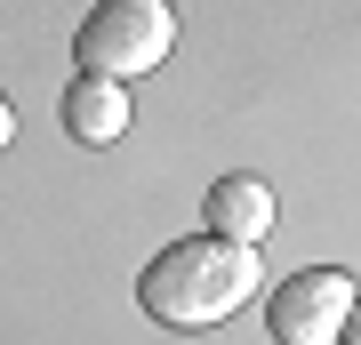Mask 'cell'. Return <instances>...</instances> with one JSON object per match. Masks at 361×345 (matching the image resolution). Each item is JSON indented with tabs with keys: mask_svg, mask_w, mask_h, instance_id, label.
<instances>
[{
	"mask_svg": "<svg viewBox=\"0 0 361 345\" xmlns=\"http://www.w3.org/2000/svg\"><path fill=\"white\" fill-rule=\"evenodd\" d=\"M56 121H65L73 145L104 153V145L129 128V89H121V80H97V73H73V89H65V104H56Z\"/></svg>",
	"mask_w": 361,
	"mask_h": 345,
	"instance_id": "5",
	"label": "cell"
},
{
	"mask_svg": "<svg viewBox=\"0 0 361 345\" xmlns=\"http://www.w3.org/2000/svg\"><path fill=\"white\" fill-rule=\"evenodd\" d=\"M337 345H361V305H353V321H345V337H337Z\"/></svg>",
	"mask_w": 361,
	"mask_h": 345,
	"instance_id": "7",
	"label": "cell"
},
{
	"mask_svg": "<svg viewBox=\"0 0 361 345\" xmlns=\"http://www.w3.org/2000/svg\"><path fill=\"white\" fill-rule=\"evenodd\" d=\"M353 305H361L353 273L305 265V273H289V282H273L265 329H273V345H337V337H345V321H353Z\"/></svg>",
	"mask_w": 361,
	"mask_h": 345,
	"instance_id": "3",
	"label": "cell"
},
{
	"mask_svg": "<svg viewBox=\"0 0 361 345\" xmlns=\"http://www.w3.org/2000/svg\"><path fill=\"white\" fill-rule=\"evenodd\" d=\"M201 217H209V233H217V241L257 249L265 233H273V217H281V201H273L265 177H217V185H209V201H201Z\"/></svg>",
	"mask_w": 361,
	"mask_h": 345,
	"instance_id": "4",
	"label": "cell"
},
{
	"mask_svg": "<svg viewBox=\"0 0 361 345\" xmlns=\"http://www.w3.org/2000/svg\"><path fill=\"white\" fill-rule=\"evenodd\" d=\"M177 49V8L169 0H97L89 25L73 32V64L97 80H137Z\"/></svg>",
	"mask_w": 361,
	"mask_h": 345,
	"instance_id": "2",
	"label": "cell"
},
{
	"mask_svg": "<svg viewBox=\"0 0 361 345\" xmlns=\"http://www.w3.org/2000/svg\"><path fill=\"white\" fill-rule=\"evenodd\" d=\"M257 249L217 241V233H193V241H169L153 265L137 273V305L161 321V329H217L257 297Z\"/></svg>",
	"mask_w": 361,
	"mask_h": 345,
	"instance_id": "1",
	"label": "cell"
},
{
	"mask_svg": "<svg viewBox=\"0 0 361 345\" xmlns=\"http://www.w3.org/2000/svg\"><path fill=\"white\" fill-rule=\"evenodd\" d=\"M16 145V113H8V97H0V153Z\"/></svg>",
	"mask_w": 361,
	"mask_h": 345,
	"instance_id": "6",
	"label": "cell"
}]
</instances>
